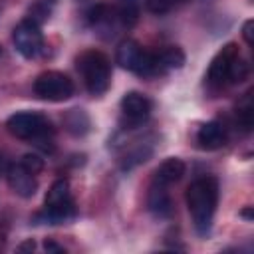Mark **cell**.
Instances as JSON below:
<instances>
[{
  "mask_svg": "<svg viewBox=\"0 0 254 254\" xmlns=\"http://www.w3.org/2000/svg\"><path fill=\"white\" fill-rule=\"evenodd\" d=\"M185 198L196 232L200 236H206L210 232L218 204V181L214 177H200L192 181L187 189Z\"/></svg>",
  "mask_w": 254,
  "mask_h": 254,
  "instance_id": "obj_1",
  "label": "cell"
},
{
  "mask_svg": "<svg viewBox=\"0 0 254 254\" xmlns=\"http://www.w3.org/2000/svg\"><path fill=\"white\" fill-rule=\"evenodd\" d=\"M248 75V65L240 58L238 46L234 42L222 46L218 54L212 58L206 79L214 87H222L226 83H238Z\"/></svg>",
  "mask_w": 254,
  "mask_h": 254,
  "instance_id": "obj_2",
  "label": "cell"
},
{
  "mask_svg": "<svg viewBox=\"0 0 254 254\" xmlns=\"http://www.w3.org/2000/svg\"><path fill=\"white\" fill-rule=\"evenodd\" d=\"M77 69L91 95H103L111 83V64L105 54L87 50L77 58Z\"/></svg>",
  "mask_w": 254,
  "mask_h": 254,
  "instance_id": "obj_3",
  "label": "cell"
},
{
  "mask_svg": "<svg viewBox=\"0 0 254 254\" xmlns=\"http://www.w3.org/2000/svg\"><path fill=\"white\" fill-rule=\"evenodd\" d=\"M75 214V206L71 200V190L69 183L65 179H58L52 183L50 190L46 192L44 198V212L38 216L48 224H62L71 220Z\"/></svg>",
  "mask_w": 254,
  "mask_h": 254,
  "instance_id": "obj_4",
  "label": "cell"
},
{
  "mask_svg": "<svg viewBox=\"0 0 254 254\" xmlns=\"http://www.w3.org/2000/svg\"><path fill=\"white\" fill-rule=\"evenodd\" d=\"M115 62H117L123 69L133 71V73H137V75H141V77L159 75L155 52L145 50V48H143L139 42H135V40H123V42L117 46Z\"/></svg>",
  "mask_w": 254,
  "mask_h": 254,
  "instance_id": "obj_5",
  "label": "cell"
},
{
  "mask_svg": "<svg viewBox=\"0 0 254 254\" xmlns=\"http://www.w3.org/2000/svg\"><path fill=\"white\" fill-rule=\"evenodd\" d=\"M8 131L24 141H46L48 135H52V125L50 121L40 115V113H32V111H22V113H14L8 117L6 121Z\"/></svg>",
  "mask_w": 254,
  "mask_h": 254,
  "instance_id": "obj_6",
  "label": "cell"
},
{
  "mask_svg": "<svg viewBox=\"0 0 254 254\" xmlns=\"http://www.w3.org/2000/svg\"><path fill=\"white\" fill-rule=\"evenodd\" d=\"M34 93L46 101H65L73 95V81L62 71H44L34 79Z\"/></svg>",
  "mask_w": 254,
  "mask_h": 254,
  "instance_id": "obj_7",
  "label": "cell"
},
{
  "mask_svg": "<svg viewBox=\"0 0 254 254\" xmlns=\"http://www.w3.org/2000/svg\"><path fill=\"white\" fill-rule=\"evenodd\" d=\"M12 40L14 46L18 50L20 56H24L26 60H36L44 54V34L40 30V24L32 22L30 18L22 20L14 32H12Z\"/></svg>",
  "mask_w": 254,
  "mask_h": 254,
  "instance_id": "obj_8",
  "label": "cell"
},
{
  "mask_svg": "<svg viewBox=\"0 0 254 254\" xmlns=\"http://www.w3.org/2000/svg\"><path fill=\"white\" fill-rule=\"evenodd\" d=\"M121 111L131 125H141L151 115V101L139 91H129L121 99Z\"/></svg>",
  "mask_w": 254,
  "mask_h": 254,
  "instance_id": "obj_9",
  "label": "cell"
},
{
  "mask_svg": "<svg viewBox=\"0 0 254 254\" xmlns=\"http://www.w3.org/2000/svg\"><path fill=\"white\" fill-rule=\"evenodd\" d=\"M6 179H8V185L10 189L22 196V198H32L38 190V181H36V175L30 173L28 169H24L20 163H14L8 167L6 171Z\"/></svg>",
  "mask_w": 254,
  "mask_h": 254,
  "instance_id": "obj_10",
  "label": "cell"
},
{
  "mask_svg": "<svg viewBox=\"0 0 254 254\" xmlns=\"http://www.w3.org/2000/svg\"><path fill=\"white\" fill-rule=\"evenodd\" d=\"M147 208L155 218H169L173 214V202L165 185H159L153 181L147 194Z\"/></svg>",
  "mask_w": 254,
  "mask_h": 254,
  "instance_id": "obj_11",
  "label": "cell"
},
{
  "mask_svg": "<svg viewBox=\"0 0 254 254\" xmlns=\"http://www.w3.org/2000/svg\"><path fill=\"white\" fill-rule=\"evenodd\" d=\"M196 143L200 145V149H206V151L220 149L226 143V127L220 121L202 123L196 133Z\"/></svg>",
  "mask_w": 254,
  "mask_h": 254,
  "instance_id": "obj_12",
  "label": "cell"
},
{
  "mask_svg": "<svg viewBox=\"0 0 254 254\" xmlns=\"http://www.w3.org/2000/svg\"><path fill=\"white\" fill-rule=\"evenodd\" d=\"M185 171H187V165H185L181 159L171 157V159L163 161V163L157 167V171H155V179H153V181L159 183V185L169 187V185L179 183V181L183 179Z\"/></svg>",
  "mask_w": 254,
  "mask_h": 254,
  "instance_id": "obj_13",
  "label": "cell"
},
{
  "mask_svg": "<svg viewBox=\"0 0 254 254\" xmlns=\"http://www.w3.org/2000/svg\"><path fill=\"white\" fill-rule=\"evenodd\" d=\"M155 58H157V69H159V75L161 73H167L171 69H179L183 67L185 64V54L181 48L177 46H167L163 48L161 52H155Z\"/></svg>",
  "mask_w": 254,
  "mask_h": 254,
  "instance_id": "obj_14",
  "label": "cell"
},
{
  "mask_svg": "<svg viewBox=\"0 0 254 254\" xmlns=\"http://www.w3.org/2000/svg\"><path fill=\"white\" fill-rule=\"evenodd\" d=\"M113 12L119 26L131 28L139 20V0H117L113 6Z\"/></svg>",
  "mask_w": 254,
  "mask_h": 254,
  "instance_id": "obj_15",
  "label": "cell"
},
{
  "mask_svg": "<svg viewBox=\"0 0 254 254\" xmlns=\"http://www.w3.org/2000/svg\"><path fill=\"white\" fill-rule=\"evenodd\" d=\"M64 123L67 127V131L73 133V135H83L89 129V119L81 109H69V113L65 115Z\"/></svg>",
  "mask_w": 254,
  "mask_h": 254,
  "instance_id": "obj_16",
  "label": "cell"
},
{
  "mask_svg": "<svg viewBox=\"0 0 254 254\" xmlns=\"http://www.w3.org/2000/svg\"><path fill=\"white\" fill-rule=\"evenodd\" d=\"M54 6H56V0H34V4L30 8V20L36 24L46 22L50 18Z\"/></svg>",
  "mask_w": 254,
  "mask_h": 254,
  "instance_id": "obj_17",
  "label": "cell"
},
{
  "mask_svg": "<svg viewBox=\"0 0 254 254\" xmlns=\"http://www.w3.org/2000/svg\"><path fill=\"white\" fill-rule=\"evenodd\" d=\"M238 123L244 127V131H250L252 129V123H254V107H252L250 97H246L244 103L238 105Z\"/></svg>",
  "mask_w": 254,
  "mask_h": 254,
  "instance_id": "obj_18",
  "label": "cell"
},
{
  "mask_svg": "<svg viewBox=\"0 0 254 254\" xmlns=\"http://www.w3.org/2000/svg\"><path fill=\"white\" fill-rule=\"evenodd\" d=\"M183 2H187V0H145L147 10L153 12V14H165V12L173 10L175 6L183 4Z\"/></svg>",
  "mask_w": 254,
  "mask_h": 254,
  "instance_id": "obj_19",
  "label": "cell"
},
{
  "mask_svg": "<svg viewBox=\"0 0 254 254\" xmlns=\"http://www.w3.org/2000/svg\"><path fill=\"white\" fill-rule=\"evenodd\" d=\"M20 165H22L24 169H28L30 173L38 175V173L44 169V159H42V157H38L36 153H28V155H24V157H22Z\"/></svg>",
  "mask_w": 254,
  "mask_h": 254,
  "instance_id": "obj_20",
  "label": "cell"
},
{
  "mask_svg": "<svg viewBox=\"0 0 254 254\" xmlns=\"http://www.w3.org/2000/svg\"><path fill=\"white\" fill-rule=\"evenodd\" d=\"M252 28H254V22H252V20H246V22H244V28H242V36H244V40H246V44H248V46H252V44H254Z\"/></svg>",
  "mask_w": 254,
  "mask_h": 254,
  "instance_id": "obj_21",
  "label": "cell"
},
{
  "mask_svg": "<svg viewBox=\"0 0 254 254\" xmlns=\"http://www.w3.org/2000/svg\"><path fill=\"white\" fill-rule=\"evenodd\" d=\"M44 250H46V252H58V254H60V252H65V250H64L60 244H56L54 240H46V242H44Z\"/></svg>",
  "mask_w": 254,
  "mask_h": 254,
  "instance_id": "obj_22",
  "label": "cell"
},
{
  "mask_svg": "<svg viewBox=\"0 0 254 254\" xmlns=\"http://www.w3.org/2000/svg\"><path fill=\"white\" fill-rule=\"evenodd\" d=\"M34 248H36V244H34L32 240H30V242H26V244H22V246H18V250H20V252H24V250H34Z\"/></svg>",
  "mask_w": 254,
  "mask_h": 254,
  "instance_id": "obj_23",
  "label": "cell"
},
{
  "mask_svg": "<svg viewBox=\"0 0 254 254\" xmlns=\"http://www.w3.org/2000/svg\"><path fill=\"white\" fill-rule=\"evenodd\" d=\"M242 216H246V218H248V220H250V218H252V212H250V206H248V208H246V210H242Z\"/></svg>",
  "mask_w": 254,
  "mask_h": 254,
  "instance_id": "obj_24",
  "label": "cell"
},
{
  "mask_svg": "<svg viewBox=\"0 0 254 254\" xmlns=\"http://www.w3.org/2000/svg\"><path fill=\"white\" fill-rule=\"evenodd\" d=\"M0 173H2V165H0Z\"/></svg>",
  "mask_w": 254,
  "mask_h": 254,
  "instance_id": "obj_25",
  "label": "cell"
},
{
  "mask_svg": "<svg viewBox=\"0 0 254 254\" xmlns=\"http://www.w3.org/2000/svg\"><path fill=\"white\" fill-rule=\"evenodd\" d=\"M0 54H2V50H0Z\"/></svg>",
  "mask_w": 254,
  "mask_h": 254,
  "instance_id": "obj_26",
  "label": "cell"
}]
</instances>
